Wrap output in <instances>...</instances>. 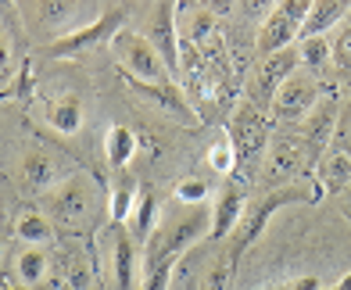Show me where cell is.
Masks as SVG:
<instances>
[{"instance_id":"10","label":"cell","mask_w":351,"mask_h":290,"mask_svg":"<svg viewBox=\"0 0 351 290\" xmlns=\"http://www.w3.org/2000/svg\"><path fill=\"white\" fill-rule=\"evenodd\" d=\"M319 104V83L308 72H294L287 83L280 86V93L273 97V119L276 122H305Z\"/></svg>"},{"instance_id":"11","label":"cell","mask_w":351,"mask_h":290,"mask_svg":"<svg viewBox=\"0 0 351 290\" xmlns=\"http://www.w3.org/2000/svg\"><path fill=\"white\" fill-rule=\"evenodd\" d=\"M176 4H154L151 8V22H147V40L154 43L158 58H162L165 72L180 83L183 75V61H180V25H176Z\"/></svg>"},{"instance_id":"16","label":"cell","mask_w":351,"mask_h":290,"mask_svg":"<svg viewBox=\"0 0 351 290\" xmlns=\"http://www.w3.org/2000/svg\"><path fill=\"white\" fill-rule=\"evenodd\" d=\"M247 212V201H244V190L241 186H222L219 197H215V208H212V240H226L230 233H237Z\"/></svg>"},{"instance_id":"36","label":"cell","mask_w":351,"mask_h":290,"mask_svg":"<svg viewBox=\"0 0 351 290\" xmlns=\"http://www.w3.org/2000/svg\"><path fill=\"white\" fill-rule=\"evenodd\" d=\"M0 215H4V208H0Z\"/></svg>"},{"instance_id":"1","label":"cell","mask_w":351,"mask_h":290,"mask_svg":"<svg viewBox=\"0 0 351 290\" xmlns=\"http://www.w3.org/2000/svg\"><path fill=\"white\" fill-rule=\"evenodd\" d=\"M212 233V212L204 204L190 208L186 215L172 219L162 233H154L147 240V269L154 265H165V262H176L183 251H190L197 244V240H204Z\"/></svg>"},{"instance_id":"35","label":"cell","mask_w":351,"mask_h":290,"mask_svg":"<svg viewBox=\"0 0 351 290\" xmlns=\"http://www.w3.org/2000/svg\"><path fill=\"white\" fill-rule=\"evenodd\" d=\"M8 290H29V287H8Z\"/></svg>"},{"instance_id":"18","label":"cell","mask_w":351,"mask_h":290,"mask_svg":"<svg viewBox=\"0 0 351 290\" xmlns=\"http://www.w3.org/2000/svg\"><path fill=\"white\" fill-rule=\"evenodd\" d=\"M47 122L51 129H58L61 136H75L83 129V101L75 93H61L58 101L47 104Z\"/></svg>"},{"instance_id":"2","label":"cell","mask_w":351,"mask_h":290,"mask_svg":"<svg viewBox=\"0 0 351 290\" xmlns=\"http://www.w3.org/2000/svg\"><path fill=\"white\" fill-rule=\"evenodd\" d=\"M298 201H315L312 193H305L298 183H291V186H276V190H269V193H262L258 201H251L247 204V212H244V219H241V226H237V233H233V247H230V258L237 262L254 240H258L262 233H265V226H269V219H273L280 208H287V204H298Z\"/></svg>"},{"instance_id":"25","label":"cell","mask_w":351,"mask_h":290,"mask_svg":"<svg viewBox=\"0 0 351 290\" xmlns=\"http://www.w3.org/2000/svg\"><path fill=\"white\" fill-rule=\"evenodd\" d=\"M104 154H108V165L115 172H122L136 154V133L130 125H111L104 136Z\"/></svg>"},{"instance_id":"31","label":"cell","mask_w":351,"mask_h":290,"mask_svg":"<svg viewBox=\"0 0 351 290\" xmlns=\"http://www.w3.org/2000/svg\"><path fill=\"white\" fill-rule=\"evenodd\" d=\"M172 269H176V262H165V265L147 269V280H143L140 290H169V283H172Z\"/></svg>"},{"instance_id":"4","label":"cell","mask_w":351,"mask_h":290,"mask_svg":"<svg viewBox=\"0 0 351 290\" xmlns=\"http://www.w3.org/2000/svg\"><path fill=\"white\" fill-rule=\"evenodd\" d=\"M111 51H115L125 79H133V83H169V79H172L165 72L162 58H158V51H154V43L143 36V32L122 29L119 36L111 40ZM172 83H176V79H172Z\"/></svg>"},{"instance_id":"6","label":"cell","mask_w":351,"mask_h":290,"mask_svg":"<svg viewBox=\"0 0 351 290\" xmlns=\"http://www.w3.org/2000/svg\"><path fill=\"white\" fill-rule=\"evenodd\" d=\"M308 11H312V0H280V4H273V11L265 14V22L258 29V54L269 58L294 47Z\"/></svg>"},{"instance_id":"30","label":"cell","mask_w":351,"mask_h":290,"mask_svg":"<svg viewBox=\"0 0 351 290\" xmlns=\"http://www.w3.org/2000/svg\"><path fill=\"white\" fill-rule=\"evenodd\" d=\"M233 258L230 254H222L219 258V262L212 265V272H208V287H204V290H226L230 287V276H233Z\"/></svg>"},{"instance_id":"22","label":"cell","mask_w":351,"mask_h":290,"mask_svg":"<svg viewBox=\"0 0 351 290\" xmlns=\"http://www.w3.org/2000/svg\"><path fill=\"white\" fill-rule=\"evenodd\" d=\"M158 193L154 190H140V197H136V208H133V215H130V237L136 240V244H147L151 233H154V226H158Z\"/></svg>"},{"instance_id":"23","label":"cell","mask_w":351,"mask_h":290,"mask_svg":"<svg viewBox=\"0 0 351 290\" xmlns=\"http://www.w3.org/2000/svg\"><path fill=\"white\" fill-rule=\"evenodd\" d=\"M14 237H19L25 247H43L54 240V222L43 212H36V208H29V212H22L19 222H14Z\"/></svg>"},{"instance_id":"13","label":"cell","mask_w":351,"mask_h":290,"mask_svg":"<svg viewBox=\"0 0 351 290\" xmlns=\"http://www.w3.org/2000/svg\"><path fill=\"white\" fill-rule=\"evenodd\" d=\"M22 180L29 190H40V193H51L61 180H69V169L54 151L47 147H36L22 158Z\"/></svg>"},{"instance_id":"17","label":"cell","mask_w":351,"mask_h":290,"mask_svg":"<svg viewBox=\"0 0 351 290\" xmlns=\"http://www.w3.org/2000/svg\"><path fill=\"white\" fill-rule=\"evenodd\" d=\"M333 125H337V104L319 101L315 111L301 122V140L308 143V151H326L333 143Z\"/></svg>"},{"instance_id":"34","label":"cell","mask_w":351,"mask_h":290,"mask_svg":"<svg viewBox=\"0 0 351 290\" xmlns=\"http://www.w3.org/2000/svg\"><path fill=\"white\" fill-rule=\"evenodd\" d=\"M4 247H8V237H4V233H0V254H4Z\"/></svg>"},{"instance_id":"24","label":"cell","mask_w":351,"mask_h":290,"mask_svg":"<svg viewBox=\"0 0 351 290\" xmlns=\"http://www.w3.org/2000/svg\"><path fill=\"white\" fill-rule=\"evenodd\" d=\"M136 197H140V186H136V180H130V176H122V180L111 186V193H108V222L115 226V230L125 226V219L133 215Z\"/></svg>"},{"instance_id":"12","label":"cell","mask_w":351,"mask_h":290,"mask_svg":"<svg viewBox=\"0 0 351 290\" xmlns=\"http://www.w3.org/2000/svg\"><path fill=\"white\" fill-rule=\"evenodd\" d=\"M83 11V4H72V0H40V4H19V14L33 25V29H43V32H54V40L69 36L75 32V14ZM51 43V40H47Z\"/></svg>"},{"instance_id":"19","label":"cell","mask_w":351,"mask_h":290,"mask_svg":"<svg viewBox=\"0 0 351 290\" xmlns=\"http://www.w3.org/2000/svg\"><path fill=\"white\" fill-rule=\"evenodd\" d=\"M58 280L65 290H90L93 287V265L83 251L69 247L65 254L58 258Z\"/></svg>"},{"instance_id":"28","label":"cell","mask_w":351,"mask_h":290,"mask_svg":"<svg viewBox=\"0 0 351 290\" xmlns=\"http://www.w3.org/2000/svg\"><path fill=\"white\" fill-rule=\"evenodd\" d=\"M333 64L351 79V25H344L337 36H333Z\"/></svg>"},{"instance_id":"21","label":"cell","mask_w":351,"mask_h":290,"mask_svg":"<svg viewBox=\"0 0 351 290\" xmlns=\"http://www.w3.org/2000/svg\"><path fill=\"white\" fill-rule=\"evenodd\" d=\"M47 272H51V258H47L43 247H22L19 258H14V280L19 287H40L47 280Z\"/></svg>"},{"instance_id":"32","label":"cell","mask_w":351,"mask_h":290,"mask_svg":"<svg viewBox=\"0 0 351 290\" xmlns=\"http://www.w3.org/2000/svg\"><path fill=\"white\" fill-rule=\"evenodd\" d=\"M11 64V51H8V40H4V32H0V72H4Z\"/></svg>"},{"instance_id":"9","label":"cell","mask_w":351,"mask_h":290,"mask_svg":"<svg viewBox=\"0 0 351 290\" xmlns=\"http://www.w3.org/2000/svg\"><path fill=\"white\" fill-rule=\"evenodd\" d=\"M226 133L237 147V161H254L262 151H269V119H265V111H258L247 101L233 111Z\"/></svg>"},{"instance_id":"15","label":"cell","mask_w":351,"mask_h":290,"mask_svg":"<svg viewBox=\"0 0 351 290\" xmlns=\"http://www.w3.org/2000/svg\"><path fill=\"white\" fill-rule=\"evenodd\" d=\"M136 276H140L136 240L125 230H115V244H111V287L115 290H136Z\"/></svg>"},{"instance_id":"3","label":"cell","mask_w":351,"mask_h":290,"mask_svg":"<svg viewBox=\"0 0 351 290\" xmlns=\"http://www.w3.org/2000/svg\"><path fill=\"white\" fill-rule=\"evenodd\" d=\"M43 215L65 226V230H79V226H86L90 215H93V186L86 176H69V180H61L51 193H43Z\"/></svg>"},{"instance_id":"27","label":"cell","mask_w":351,"mask_h":290,"mask_svg":"<svg viewBox=\"0 0 351 290\" xmlns=\"http://www.w3.org/2000/svg\"><path fill=\"white\" fill-rule=\"evenodd\" d=\"M208 165H212V172H219V176H233L237 172V147H233V140H230V133H222L215 143H212V151H208Z\"/></svg>"},{"instance_id":"29","label":"cell","mask_w":351,"mask_h":290,"mask_svg":"<svg viewBox=\"0 0 351 290\" xmlns=\"http://www.w3.org/2000/svg\"><path fill=\"white\" fill-rule=\"evenodd\" d=\"M176 201H183V204H204V197H208V183L204 180H183V183H176Z\"/></svg>"},{"instance_id":"5","label":"cell","mask_w":351,"mask_h":290,"mask_svg":"<svg viewBox=\"0 0 351 290\" xmlns=\"http://www.w3.org/2000/svg\"><path fill=\"white\" fill-rule=\"evenodd\" d=\"M122 29H125V8H104L93 22L79 25L75 32H69V36H61V40H51L43 47V54L47 58L86 54V51H93V47H101V43H111Z\"/></svg>"},{"instance_id":"33","label":"cell","mask_w":351,"mask_h":290,"mask_svg":"<svg viewBox=\"0 0 351 290\" xmlns=\"http://www.w3.org/2000/svg\"><path fill=\"white\" fill-rule=\"evenodd\" d=\"M333 290H351V272H348V276H341V283L333 287Z\"/></svg>"},{"instance_id":"14","label":"cell","mask_w":351,"mask_h":290,"mask_svg":"<svg viewBox=\"0 0 351 290\" xmlns=\"http://www.w3.org/2000/svg\"><path fill=\"white\" fill-rule=\"evenodd\" d=\"M351 186V151L344 143H330L315 169V193H341Z\"/></svg>"},{"instance_id":"20","label":"cell","mask_w":351,"mask_h":290,"mask_svg":"<svg viewBox=\"0 0 351 290\" xmlns=\"http://www.w3.org/2000/svg\"><path fill=\"white\" fill-rule=\"evenodd\" d=\"M348 14L344 0H315L305 25H301V36L298 40H312V36H326V29H333L341 19Z\"/></svg>"},{"instance_id":"8","label":"cell","mask_w":351,"mask_h":290,"mask_svg":"<svg viewBox=\"0 0 351 290\" xmlns=\"http://www.w3.org/2000/svg\"><path fill=\"white\" fill-rule=\"evenodd\" d=\"M308 143L301 136H276L265 151V161H262V183L265 186H291L287 180H298L301 172L308 169Z\"/></svg>"},{"instance_id":"7","label":"cell","mask_w":351,"mask_h":290,"mask_svg":"<svg viewBox=\"0 0 351 290\" xmlns=\"http://www.w3.org/2000/svg\"><path fill=\"white\" fill-rule=\"evenodd\" d=\"M298 64H301L298 47H287V51H280V54L262 58L254 75H251V83H247V104H254L258 111H269L273 108V97L280 93V86L287 83V79L298 72Z\"/></svg>"},{"instance_id":"26","label":"cell","mask_w":351,"mask_h":290,"mask_svg":"<svg viewBox=\"0 0 351 290\" xmlns=\"http://www.w3.org/2000/svg\"><path fill=\"white\" fill-rule=\"evenodd\" d=\"M298 58H301V69H305L308 75L326 72V64L333 61V40H326V36L298 40Z\"/></svg>"}]
</instances>
